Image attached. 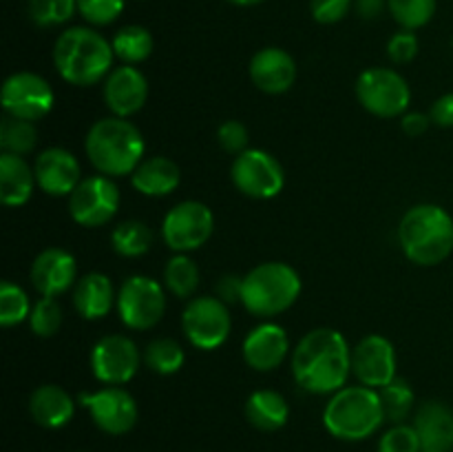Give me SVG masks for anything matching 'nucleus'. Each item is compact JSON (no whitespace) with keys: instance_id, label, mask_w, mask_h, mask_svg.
<instances>
[{"instance_id":"obj_45","label":"nucleus","mask_w":453,"mask_h":452,"mask_svg":"<svg viewBox=\"0 0 453 452\" xmlns=\"http://www.w3.org/2000/svg\"><path fill=\"white\" fill-rule=\"evenodd\" d=\"M429 124H432V118L420 113V111H407V113L401 118V129L411 137L423 136V133L429 129Z\"/></svg>"},{"instance_id":"obj_6","label":"nucleus","mask_w":453,"mask_h":452,"mask_svg":"<svg viewBox=\"0 0 453 452\" xmlns=\"http://www.w3.org/2000/svg\"><path fill=\"white\" fill-rule=\"evenodd\" d=\"M301 275L286 261H264L243 275L242 306L259 319H273L295 306L301 295Z\"/></svg>"},{"instance_id":"obj_14","label":"nucleus","mask_w":453,"mask_h":452,"mask_svg":"<svg viewBox=\"0 0 453 452\" xmlns=\"http://www.w3.org/2000/svg\"><path fill=\"white\" fill-rule=\"evenodd\" d=\"M56 105V93L42 75L34 71H16L3 84V111L13 118L38 120L47 118Z\"/></svg>"},{"instance_id":"obj_27","label":"nucleus","mask_w":453,"mask_h":452,"mask_svg":"<svg viewBox=\"0 0 453 452\" xmlns=\"http://www.w3.org/2000/svg\"><path fill=\"white\" fill-rule=\"evenodd\" d=\"M246 419L261 433H277L290 419V406L277 390H255L246 399Z\"/></svg>"},{"instance_id":"obj_1","label":"nucleus","mask_w":453,"mask_h":452,"mask_svg":"<svg viewBox=\"0 0 453 452\" xmlns=\"http://www.w3.org/2000/svg\"><path fill=\"white\" fill-rule=\"evenodd\" d=\"M352 375V348L336 328H314L292 350V377L310 394H334Z\"/></svg>"},{"instance_id":"obj_30","label":"nucleus","mask_w":453,"mask_h":452,"mask_svg":"<svg viewBox=\"0 0 453 452\" xmlns=\"http://www.w3.org/2000/svg\"><path fill=\"white\" fill-rule=\"evenodd\" d=\"M164 286L180 300H190L199 286V266L188 253H175L164 266Z\"/></svg>"},{"instance_id":"obj_12","label":"nucleus","mask_w":453,"mask_h":452,"mask_svg":"<svg viewBox=\"0 0 453 452\" xmlns=\"http://www.w3.org/2000/svg\"><path fill=\"white\" fill-rule=\"evenodd\" d=\"M119 204H122V193L113 177L97 173V175L82 177V182L69 195V215L84 229H97L109 224L118 215Z\"/></svg>"},{"instance_id":"obj_43","label":"nucleus","mask_w":453,"mask_h":452,"mask_svg":"<svg viewBox=\"0 0 453 452\" xmlns=\"http://www.w3.org/2000/svg\"><path fill=\"white\" fill-rule=\"evenodd\" d=\"M215 297H219L226 304H242V291H243V277L239 275H224L219 277L215 288Z\"/></svg>"},{"instance_id":"obj_31","label":"nucleus","mask_w":453,"mask_h":452,"mask_svg":"<svg viewBox=\"0 0 453 452\" xmlns=\"http://www.w3.org/2000/svg\"><path fill=\"white\" fill-rule=\"evenodd\" d=\"M142 359H144V366L149 368L155 375H175L184 368L186 353L175 339L171 337H159V339H153L142 353Z\"/></svg>"},{"instance_id":"obj_47","label":"nucleus","mask_w":453,"mask_h":452,"mask_svg":"<svg viewBox=\"0 0 453 452\" xmlns=\"http://www.w3.org/2000/svg\"><path fill=\"white\" fill-rule=\"evenodd\" d=\"M226 3L234 4V7H257V4L265 3V0H226Z\"/></svg>"},{"instance_id":"obj_22","label":"nucleus","mask_w":453,"mask_h":452,"mask_svg":"<svg viewBox=\"0 0 453 452\" xmlns=\"http://www.w3.org/2000/svg\"><path fill=\"white\" fill-rule=\"evenodd\" d=\"M71 300H73V308L80 317L97 322L111 313L115 300H118V292L113 291L109 275L91 270V273L78 277L73 291H71Z\"/></svg>"},{"instance_id":"obj_28","label":"nucleus","mask_w":453,"mask_h":452,"mask_svg":"<svg viewBox=\"0 0 453 452\" xmlns=\"http://www.w3.org/2000/svg\"><path fill=\"white\" fill-rule=\"evenodd\" d=\"M111 44H113L115 58L122 60V65L137 66L150 58L155 49V38L146 27L124 25L115 31Z\"/></svg>"},{"instance_id":"obj_21","label":"nucleus","mask_w":453,"mask_h":452,"mask_svg":"<svg viewBox=\"0 0 453 452\" xmlns=\"http://www.w3.org/2000/svg\"><path fill=\"white\" fill-rule=\"evenodd\" d=\"M252 84L268 96H281L296 82V60L281 47H264L252 56L248 66Z\"/></svg>"},{"instance_id":"obj_25","label":"nucleus","mask_w":453,"mask_h":452,"mask_svg":"<svg viewBox=\"0 0 453 452\" xmlns=\"http://www.w3.org/2000/svg\"><path fill=\"white\" fill-rule=\"evenodd\" d=\"M180 182V164L168 158V155H150V158H144L131 175L133 189L137 193L146 195V198H166L173 191H177Z\"/></svg>"},{"instance_id":"obj_39","label":"nucleus","mask_w":453,"mask_h":452,"mask_svg":"<svg viewBox=\"0 0 453 452\" xmlns=\"http://www.w3.org/2000/svg\"><path fill=\"white\" fill-rule=\"evenodd\" d=\"M379 452H423V446L414 425L394 424L380 437Z\"/></svg>"},{"instance_id":"obj_2","label":"nucleus","mask_w":453,"mask_h":452,"mask_svg":"<svg viewBox=\"0 0 453 452\" xmlns=\"http://www.w3.org/2000/svg\"><path fill=\"white\" fill-rule=\"evenodd\" d=\"M113 44L96 27H66L53 44V65L60 78L73 87L104 82L113 71Z\"/></svg>"},{"instance_id":"obj_10","label":"nucleus","mask_w":453,"mask_h":452,"mask_svg":"<svg viewBox=\"0 0 453 452\" xmlns=\"http://www.w3.org/2000/svg\"><path fill=\"white\" fill-rule=\"evenodd\" d=\"M215 233V215L197 199H184L164 215L162 239L173 253H193Z\"/></svg>"},{"instance_id":"obj_37","label":"nucleus","mask_w":453,"mask_h":452,"mask_svg":"<svg viewBox=\"0 0 453 452\" xmlns=\"http://www.w3.org/2000/svg\"><path fill=\"white\" fill-rule=\"evenodd\" d=\"M62 326V308L56 297H40L29 315V328L35 337H53Z\"/></svg>"},{"instance_id":"obj_8","label":"nucleus","mask_w":453,"mask_h":452,"mask_svg":"<svg viewBox=\"0 0 453 452\" xmlns=\"http://www.w3.org/2000/svg\"><path fill=\"white\" fill-rule=\"evenodd\" d=\"M119 322L131 331H150L166 313V292L149 275H131L122 282L115 300Z\"/></svg>"},{"instance_id":"obj_19","label":"nucleus","mask_w":453,"mask_h":452,"mask_svg":"<svg viewBox=\"0 0 453 452\" xmlns=\"http://www.w3.org/2000/svg\"><path fill=\"white\" fill-rule=\"evenodd\" d=\"M35 184L42 193L53 198H69L82 182V168L78 158L62 146H49L35 158Z\"/></svg>"},{"instance_id":"obj_23","label":"nucleus","mask_w":453,"mask_h":452,"mask_svg":"<svg viewBox=\"0 0 453 452\" xmlns=\"http://www.w3.org/2000/svg\"><path fill=\"white\" fill-rule=\"evenodd\" d=\"M423 452L453 450V410L442 401H425L416 410L414 424Z\"/></svg>"},{"instance_id":"obj_33","label":"nucleus","mask_w":453,"mask_h":452,"mask_svg":"<svg viewBox=\"0 0 453 452\" xmlns=\"http://www.w3.org/2000/svg\"><path fill=\"white\" fill-rule=\"evenodd\" d=\"M388 9L401 29H423L436 16L438 0H388Z\"/></svg>"},{"instance_id":"obj_16","label":"nucleus","mask_w":453,"mask_h":452,"mask_svg":"<svg viewBox=\"0 0 453 452\" xmlns=\"http://www.w3.org/2000/svg\"><path fill=\"white\" fill-rule=\"evenodd\" d=\"M352 375L367 388L380 390L396 379V350L383 335L363 337L352 350Z\"/></svg>"},{"instance_id":"obj_34","label":"nucleus","mask_w":453,"mask_h":452,"mask_svg":"<svg viewBox=\"0 0 453 452\" xmlns=\"http://www.w3.org/2000/svg\"><path fill=\"white\" fill-rule=\"evenodd\" d=\"M78 12V0H27V13L35 27H62Z\"/></svg>"},{"instance_id":"obj_41","label":"nucleus","mask_w":453,"mask_h":452,"mask_svg":"<svg viewBox=\"0 0 453 452\" xmlns=\"http://www.w3.org/2000/svg\"><path fill=\"white\" fill-rule=\"evenodd\" d=\"M418 49H420L418 35H416L414 31L401 29L389 38L388 56L394 65H407V62H411L416 56H418Z\"/></svg>"},{"instance_id":"obj_40","label":"nucleus","mask_w":453,"mask_h":452,"mask_svg":"<svg viewBox=\"0 0 453 452\" xmlns=\"http://www.w3.org/2000/svg\"><path fill=\"white\" fill-rule=\"evenodd\" d=\"M217 142H219V146L226 153L239 155L246 149H250V146H248V142H250V131H248L246 124L239 122V120H226V122L217 129Z\"/></svg>"},{"instance_id":"obj_18","label":"nucleus","mask_w":453,"mask_h":452,"mask_svg":"<svg viewBox=\"0 0 453 452\" xmlns=\"http://www.w3.org/2000/svg\"><path fill=\"white\" fill-rule=\"evenodd\" d=\"M102 96L111 113L118 118H131L140 113L149 100V80L133 65L113 66L102 84Z\"/></svg>"},{"instance_id":"obj_36","label":"nucleus","mask_w":453,"mask_h":452,"mask_svg":"<svg viewBox=\"0 0 453 452\" xmlns=\"http://www.w3.org/2000/svg\"><path fill=\"white\" fill-rule=\"evenodd\" d=\"M31 308L34 304L29 301V295L18 284L9 282V279L0 284V323L4 328L29 322Z\"/></svg>"},{"instance_id":"obj_7","label":"nucleus","mask_w":453,"mask_h":452,"mask_svg":"<svg viewBox=\"0 0 453 452\" xmlns=\"http://www.w3.org/2000/svg\"><path fill=\"white\" fill-rule=\"evenodd\" d=\"M357 97L376 118H403L410 111L411 89L407 80L389 66H372L357 80Z\"/></svg>"},{"instance_id":"obj_5","label":"nucleus","mask_w":453,"mask_h":452,"mask_svg":"<svg viewBox=\"0 0 453 452\" xmlns=\"http://www.w3.org/2000/svg\"><path fill=\"white\" fill-rule=\"evenodd\" d=\"M379 390L367 386H345L330 397L323 410V425L341 441H363L385 424Z\"/></svg>"},{"instance_id":"obj_13","label":"nucleus","mask_w":453,"mask_h":452,"mask_svg":"<svg viewBox=\"0 0 453 452\" xmlns=\"http://www.w3.org/2000/svg\"><path fill=\"white\" fill-rule=\"evenodd\" d=\"M80 406L87 408L93 424L106 434H127L135 428L140 408L133 394L122 386H104L93 393H80Z\"/></svg>"},{"instance_id":"obj_35","label":"nucleus","mask_w":453,"mask_h":452,"mask_svg":"<svg viewBox=\"0 0 453 452\" xmlns=\"http://www.w3.org/2000/svg\"><path fill=\"white\" fill-rule=\"evenodd\" d=\"M380 401H383L385 419H389L392 424H405V419L410 417V412L414 410L416 394L411 390V386L405 379H394L392 384L383 386L379 390Z\"/></svg>"},{"instance_id":"obj_9","label":"nucleus","mask_w":453,"mask_h":452,"mask_svg":"<svg viewBox=\"0 0 453 452\" xmlns=\"http://www.w3.org/2000/svg\"><path fill=\"white\" fill-rule=\"evenodd\" d=\"M181 331L195 348L217 350L228 341L233 331L228 304L212 295L195 297L181 313Z\"/></svg>"},{"instance_id":"obj_24","label":"nucleus","mask_w":453,"mask_h":452,"mask_svg":"<svg viewBox=\"0 0 453 452\" xmlns=\"http://www.w3.org/2000/svg\"><path fill=\"white\" fill-rule=\"evenodd\" d=\"M29 415L47 430H60L73 419L75 401L62 386L42 384L31 393Z\"/></svg>"},{"instance_id":"obj_15","label":"nucleus","mask_w":453,"mask_h":452,"mask_svg":"<svg viewBox=\"0 0 453 452\" xmlns=\"http://www.w3.org/2000/svg\"><path fill=\"white\" fill-rule=\"evenodd\" d=\"M91 372L100 384L124 386L137 375L142 359L135 341L127 335H106L91 350Z\"/></svg>"},{"instance_id":"obj_4","label":"nucleus","mask_w":453,"mask_h":452,"mask_svg":"<svg viewBox=\"0 0 453 452\" xmlns=\"http://www.w3.org/2000/svg\"><path fill=\"white\" fill-rule=\"evenodd\" d=\"M398 244L416 266H438L453 253V217L438 204H416L398 224Z\"/></svg>"},{"instance_id":"obj_26","label":"nucleus","mask_w":453,"mask_h":452,"mask_svg":"<svg viewBox=\"0 0 453 452\" xmlns=\"http://www.w3.org/2000/svg\"><path fill=\"white\" fill-rule=\"evenodd\" d=\"M34 167L27 164L22 155H0V199L4 207L20 208L31 199L35 189Z\"/></svg>"},{"instance_id":"obj_44","label":"nucleus","mask_w":453,"mask_h":452,"mask_svg":"<svg viewBox=\"0 0 453 452\" xmlns=\"http://www.w3.org/2000/svg\"><path fill=\"white\" fill-rule=\"evenodd\" d=\"M429 118H432V124H438L442 129L453 127V93H445L434 102L429 109Z\"/></svg>"},{"instance_id":"obj_29","label":"nucleus","mask_w":453,"mask_h":452,"mask_svg":"<svg viewBox=\"0 0 453 452\" xmlns=\"http://www.w3.org/2000/svg\"><path fill=\"white\" fill-rule=\"evenodd\" d=\"M153 230L142 220H124L111 233V246L119 257H142L153 246Z\"/></svg>"},{"instance_id":"obj_3","label":"nucleus","mask_w":453,"mask_h":452,"mask_svg":"<svg viewBox=\"0 0 453 452\" xmlns=\"http://www.w3.org/2000/svg\"><path fill=\"white\" fill-rule=\"evenodd\" d=\"M84 151L100 175L131 177L144 160L146 140L131 120L109 115L93 122V127L88 129L84 137Z\"/></svg>"},{"instance_id":"obj_20","label":"nucleus","mask_w":453,"mask_h":452,"mask_svg":"<svg viewBox=\"0 0 453 452\" xmlns=\"http://www.w3.org/2000/svg\"><path fill=\"white\" fill-rule=\"evenodd\" d=\"M243 362L257 372L277 370L290 353V339L281 323L264 322L252 328L242 346Z\"/></svg>"},{"instance_id":"obj_32","label":"nucleus","mask_w":453,"mask_h":452,"mask_svg":"<svg viewBox=\"0 0 453 452\" xmlns=\"http://www.w3.org/2000/svg\"><path fill=\"white\" fill-rule=\"evenodd\" d=\"M35 144H38L35 122L4 113V118L0 120V149H3V153H16L25 158L35 149Z\"/></svg>"},{"instance_id":"obj_42","label":"nucleus","mask_w":453,"mask_h":452,"mask_svg":"<svg viewBox=\"0 0 453 452\" xmlns=\"http://www.w3.org/2000/svg\"><path fill=\"white\" fill-rule=\"evenodd\" d=\"M354 7V0H310V13L319 25H336Z\"/></svg>"},{"instance_id":"obj_46","label":"nucleus","mask_w":453,"mask_h":452,"mask_svg":"<svg viewBox=\"0 0 453 452\" xmlns=\"http://www.w3.org/2000/svg\"><path fill=\"white\" fill-rule=\"evenodd\" d=\"M383 7H388V0H357V12L363 18H376Z\"/></svg>"},{"instance_id":"obj_17","label":"nucleus","mask_w":453,"mask_h":452,"mask_svg":"<svg viewBox=\"0 0 453 452\" xmlns=\"http://www.w3.org/2000/svg\"><path fill=\"white\" fill-rule=\"evenodd\" d=\"M29 282L40 297H60L78 282L75 257L65 248H44L29 269Z\"/></svg>"},{"instance_id":"obj_38","label":"nucleus","mask_w":453,"mask_h":452,"mask_svg":"<svg viewBox=\"0 0 453 452\" xmlns=\"http://www.w3.org/2000/svg\"><path fill=\"white\" fill-rule=\"evenodd\" d=\"M127 0H78V13L88 27H109L124 13Z\"/></svg>"},{"instance_id":"obj_11","label":"nucleus","mask_w":453,"mask_h":452,"mask_svg":"<svg viewBox=\"0 0 453 452\" xmlns=\"http://www.w3.org/2000/svg\"><path fill=\"white\" fill-rule=\"evenodd\" d=\"M230 177L239 193L252 199H273L286 186L283 164L264 149H246L234 155Z\"/></svg>"}]
</instances>
